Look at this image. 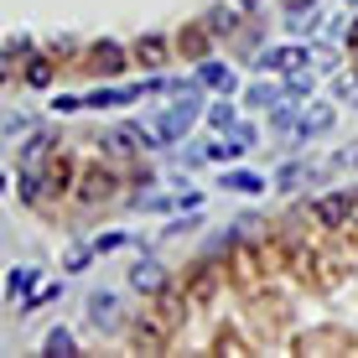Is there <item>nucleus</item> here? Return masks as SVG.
<instances>
[{
	"label": "nucleus",
	"mask_w": 358,
	"mask_h": 358,
	"mask_svg": "<svg viewBox=\"0 0 358 358\" xmlns=\"http://www.w3.org/2000/svg\"><path fill=\"white\" fill-rule=\"evenodd\" d=\"M348 234H358V187H348Z\"/></svg>",
	"instance_id": "e433bc0d"
},
{
	"label": "nucleus",
	"mask_w": 358,
	"mask_h": 358,
	"mask_svg": "<svg viewBox=\"0 0 358 358\" xmlns=\"http://www.w3.org/2000/svg\"><path fill=\"white\" fill-rule=\"evenodd\" d=\"M115 187H120V171L115 166H83L78 171V187H73V203H83V208H104V203H115Z\"/></svg>",
	"instance_id": "f03ea898"
},
{
	"label": "nucleus",
	"mask_w": 358,
	"mask_h": 358,
	"mask_svg": "<svg viewBox=\"0 0 358 358\" xmlns=\"http://www.w3.org/2000/svg\"><path fill=\"white\" fill-rule=\"evenodd\" d=\"M332 120H338V109H332V104H301V120H296V135H291V141H296V145L317 141V135L332 130Z\"/></svg>",
	"instance_id": "f8f14e48"
},
{
	"label": "nucleus",
	"mask_w": 358,
	"mask_h": 358,
	"mask_svg": "<svg viewBox=\"0 0 358 358\" xmlns=\"http://www.w3.org/2000/svg\"><path fill=\"white\" fill-rule=\"evenodd\" d=\"M203 27L213 36H239V6H234V0H218V6L203 16Z\"/></svg>",
	"instance_id": "6ab92c4d"
},
{
	"label": "nucleus",
	"mask_w": 358,
	"mask_h": 358,
	"mask_svg": "<svg viewBox=\"0 0 358 358\" xmlns=\"http://www.w3.org/2000/svg\"><path fill=\"white\" fill-rule=\"evenodd\" d=\"M224 265H229V275L239 280V286H255V280L270 270V265H265V250H260L255 239H239V244L224 255Z\"/></svg>",
	"instance_id": "39448f33"
},
{
	"label": "nucleus",
	"mask_w": 358,
	"mask_h": 358,
	"mask_svg": "<svg viewBox=\"0 0 358 358\" xmlns=\"http://www.w3.org/2000/svg\"><path fill=\"white\" fill-rule=\"evenodd\" d=\"M89 68L99 73V78L115 83L125 68H135V57H130V47H125V42H109V36H99V42L89 47Z\"/></svg>",
	"instance_id": "423d86ee"
},
{
	"label": "nucleus",
	"mask_w": 358,
	"mask_h": 358,
	"mask_svg": "<svg viewBox=\"0 0 358 358\" xmlns=\"http://www.w3.org/2000/svg\"><path fill=\"white\" fill-rule=\"evenodd\" d=\"M125 338H130L135 353H162L166 343H171V322L151 306V312H135V322L125 327Z\"/></svg>",
	"instance_id": "20e7f679"
},
{
	"label": "nucleus",
	"mask_w": 358,
	"mask_h": 358,
	"mask_svg": "<svg viewBox=\"0 0 358 358\" xmlns=\"http://www.w3.org/2000/svg\"><path fill=\"white\" fill-rule=\"evenodd\" d=\"M36 177H42V187H47L52 203H57V197H73V187H78V166H73V156L63 151V145L52 151V162L36 171Z\"/></svg>",
	"instance_id": "6e6552de"
},
{
	"label": "nucleus",
	"mask_w": 358,
	"mask_h": 358,
	"mask_svg": "<svg viewBox=\"0 0 358 358\" xmlns=\"http://www.w3.org/2000/svg\"><path fill=\"white\" fill-rule=\"evenodd\" d=\"M343 6H358V0H343Z\"/></svg>",
	"instance_id": "ea45409f"
},
{
	"label": "nucleus",
	"mask_w": 358,
	"mask_h": 358,
	"mask_svg": "<svg viewBox=\"0 0 358 358\" xmlns=\"http://www.w3.org/2000/svg\"><path fill=\"white\" fill-rule=\"evenodd\" d=\"M125 182H130V187H156V171H151V166H145V162H135Z\"/></svg>",
	"instance_id": "2f4dec72"
},
{
	"label": "nucleus",
	"mask_w": 358,
	"mask_h": 358,
	"mask_svg": "<svg viewBox=\"0 0 358 358\" xmlns=\"http://www.w3.org/2000/svg\"><path fill=\"white\" fill-rule=\"evenodd\" d=\"M218 187H224V192H239V197H255V192H265L270 187V182L260 177V171H218Z\"/></svg>",
	"instance_id": "a211bd4d"
},
{
	"label": "nucleus",
	"mask_w": 358,
	"mask_h": 358,
	"mask_svg": "<svg viewBox=\"0 0 358 358\" xmlns=\"http://www.w3.org/2000/svg\"><path fill=\"white\" fill-rule=\"evenodd\" d=\"M125 280H130V291L135 296H162V291H171V275H166V265L162 260H151V255H145V260H135L130 270H125Z\"/></svg>",
	"instance_id": "9d476101"
},
{
	"label": "nucleus",
	"mask_w": 358,
	"mask_h": 358,
	"mask_svg": "<svg viewBox=\"0 0 358 358\" xmlns=\"http://www.w3.org/2000/svg\"><path fill=\"white\" fill-rule=\"evenodd\" d=\"M125 244H130V234L115 229V234H104V239H94V250H99V255H115V250H125Z\"/></svg>",
	"instance_id": "c756f323"
},
{
	"label": "nucleus",
	"mask_w": 358,
	"mask_h": 358,
	"mask_svg": "<svg viewBox=\"0 0 358 358\" xmlns=\"http://www.w3.org/2000/svg\"><path fill=\"white\" fill-rule=\"evenodd\" d=\"M197 83H203L208 94H234V68L229 63H218V57H203V63H197Z\"/></svg>",
	"instance_id": "2eb2a0df"
},
{
	"label": "nucleus",
	"mask_w": 358,
	"mask_h": 358,
	"mask_svg": "<svg viewBox=\"0 0 358 358\" xmlns=\"http://www.w3.org/2000/svg\"><path fill=\"white\" fill-rule=\"evenodd\" d=\"M213 42H218V36L197 21V27H187V31L177 36V52L187 57V63H203V57H213Z\"/></svg>",
	"instance_id": "4468645a"
},
{
	"label": "nucleus",
	"mask_w": 358,
	"mask_h": 358,
	"mask_svg": "<svg viewBox=\"0 0 358 358\" xmlns=\"http://www.w3.org/2000/svg\"><path fill=\"white\" fill-rule=\"evenodd\" d=\"M156 135H162V145H177V141H187V130L197 125V104L192 99H182V104H166L162 115L151 120Z\"/></svg>",
	"instance_id": "1a4fd4ad"
},
{
	"label": "nucleus",
	"mask_w": 358,
	"mask_h": 358,
	"mask_svg": "<svg viewBox=\"0 0 358 358\" xmlns=\"http://www.w3.org/2000/svg\"><path fill=\"white\" fill-rule=\"evenodd\" d=\"M57 296H63V280H42V286H36L27 301H21V317L36 312V306H47V301H57Z\"/></svg>",
	"instance_id": "393cba45"
},
{
	"label": "nucleus",
	"mask_w": 358,
	"mask_h": 358,
	"mask_svg": "<svg viewBox=\"0 0 358 358\" xmlns=\"http://www.w3.org/2000/svg\"><path fill=\"white\" fill-rule=\"evenodd\" d=\"M343 47H348V52H358V21L348 27V36H343Z\"/></svg>",
	"instance_id": "4c0bfd02"
},
{
	"label": "nucleus",
	"mask_w": 358,
	"mask_h": 358,
	"mask_svg": "<svg viewBox=\"0 0 358 358\" xmlns=\"http://www.w3.org/2000/svg\"><path fill=\"white\" fill-rule=\"evenodd\" d=\"M130 57H135V68H145V73H162L171 63V36L162 31H145V36H135L130 42Z\"/></svg>",
	"instance_id": "9b49d317"
},
{
	"label": "nucleus",
	"mask_w": 358,
	"mask_h": 358,
	"mask_svg": "<svg viewBox=\"0 0 358 358\" xmlns=\"http://www.w3.org/2000/svg\"><path fill=\"white\" fill-rule=\"evenodd\" d=\"M203 120H208V130H213V135H229L234 125H239V115H234V104L224 94H218L213 104H203Z\"/></svg>",
	"instance_id": "412c9836"
},
{
	"label": "nucleus",
	"mask_w": 358,
	"mask_h": 358,
	"mask_svg": "<svg viewBox=\"0 0 358 358\" xmlns=\"http://www.w3.org/2000/svg\"><path fill=\"white\" fill-rule=\"evenodd\" d=\"M312 63V42H286V47H265L260 57H255V68L260 73H296V68H306Z\"/></svg>",
	"instance_id": "0eeeda50"
},
{
	"label": "nucleus",
	"mask_w": 358,
	"mask_h": 358,
	"mask_svg": "<svg viewBox=\"0 0 358 358\" xmlns=\"http://www.w3.org/2000/svg\"><path fill=\"white\" fill-rule=\"evenodd\" d=\"M36 286H42V270H36V265H16V270L6 275V301H16V306H21Z\"/></svg>",
	"instance_id": "f3484780"
},
{
	"label": "nucleus",
	"mask_w": 358,
	"mask_h": 358,
	"mask_svg": "<svg viewBox=\"0 0 358 358\" xmlns=\"http://www.w3.org/2000/svg\"><path fill=\"white\" fill-rule=\"evenodd\" d=\"M306 177H312V166H301V162H286V166L275 171V187H280V192H296V182H306Z\"/></svg>",
	"instance_id": "a878e982"
},
{
	"label": "nucleus",
	"mask_w": 358,
	"mask_h": 358,
	"mask_svg": "<svg viewBox=\"0 0 358 358\" xmlns=\"http://www.w3.org/2000/svg\"><path fill=\"white\" fill-rule=\"evenodd\" d=\"M224 270H229V265L218 260V255H203L197 265H187V270H182V280H177V286L187 291V301H192V306H208V301H218Z\"/></svg>",
	"instance_id": "f257e3e1"
},
{
	"label": "nucleus",
	"mask_w": 358,
	"mask_h": 358,
	"mask_svg": "<svg viewBox=\"0 0 358 358\" xmlns=\"http://www.w3.org/2000/svg\"><path fill=\"white\" fill-rule=\"evenodd\" d=\"M89 322H99L104 332L120 327V301H115V291H94V296H89Z\"/></svg>",
	"instance_id": "aec40b11"
},
{
	"label": "nucleus",
	"mask_w": 358,
	"mask_h": 358,
	"mask_svg": "<svg viewBox=\"0 0 358 358\" xmlns=\"http://www.w3.org/2000/svg\"><path fill=\"white\" fill-rule=\"evenodd\" d=\"M94 255H99V250H94V244H73V250L63 255V270H68V275H73V270H83V265H89V260H94Z\"/></svg>",
	"instance_id": "c85d7f7f"
},
{
	"label": "nucleus",
	"mask_w": 358,
	"mask_h": 358,
	"mask_svg": "<svg viewBox=\"0 0 358 358\" xmlns=\"http://www.w3.org/2000/svg\"><path fill=\"white\" fill-rule=\"evenodd\" d=\"M244 104H255V109L286 104V83H250V89H244Z\"/></svg>",
	"instance_id": "4be33fe9"
},
{
	"label": "nucleus",
	"mask_w": 358,
	"mask_h": 358,
	"mask_svg": "<svg viewBox=\"0 0 358 358\" xmlns=\"http://www.w3.org/2000/svg\"><path fill=\"white\" fill-rule=\"evenodd\" d=\"M27 130H31L27 115H6V141H16V135H27Z\"/></svg>",
	"instance_id": "72a5a7b5"
},
{
	"label": "nucleus",
	"mask_w": 358,
	"mask_h": 358,
	"mask_svg": "<svg viewBox=\"0 0 358 358\" xmlns=\"http://www.w3.org/2000/svg\"><path fill=\"white\" fill-rule=\"evenodd\" d=\"M301 218H312V224L327 229V234H343V229H348V187L322 192V197H306V203H301Z\"/></svg>",
	"instance_id": "7ed1b4c3"
},
{
	"label": "nucleus",
	"mask_w": 358,
	"mask_h": 358,
	"mask_svg": "<svg viewBox=\"0 0 358 358\" xmlns=\"http://www.w3.org/2000/svg\"><path fill=\"white\" fill-rule=\"evenodd\" d=\"M332 94H338V104H353L358 99V73H338V78H332Z\"/></svg>",
	"instance_id": "cd10ccee"
},
{
	"label": "nucleus",
	"mask_w": 358,
	"mask_h": 358,
	"mask_svg": "<svg viewBox=\"0 0 358 358\" xmlns=\"http://www.w3.org/2000/svg\"><path fill=\"white\" fill-rule=\"evenodd\" d=\"M73 109H83V99H73V94H57L52 99V115H73Z\"/></svg>",
	"instance_id": "c9c22d12"
},
{
	"label": "nucleus",
	"mask_w": 358,
	"mask_h": 358,
	"mask_svg": "<svg viewBox=\"0 0 358 358\" xmlns=\"http://www.w3.org/2000/svg\"><path fill=\"white\" fill-rule=\"evenodd\" d=\"M353 166H358V151H353Z\"/></svg>",
	"instance_id": "a19ab883"
},
{
	"label": "nucleus",
	"mask_w": 358,
	"mask_h": 358,
	"mask_svg": "<svg viewBox=\"0 0 358 358\" xmlns=\"http://www.w3.org/2000/svg\"><path fill=\"white\" fill-rule=\"evenodd\" d=\"M197 203H203V192H197L192 182H182V192H177V208H182V213H197Z\"/></svg>",
	"instance_id": "473e14b6"
},
{
	"label": "nucleus",
	"mask_w": 358,
	"mask_h": 358,
	"mask_svg": "<svg viewBox=\"0 0 358 358\" xmlns=\"http://www.w3.org/2000/svg\"><path fill=\"white\" fill-rule=\"evenodd\" d=\"M52 73H57L52 52H31L27 63H21V83H27V89H52Z\"/></svg>",
	"instance_id": "dca6fc26"
},
{
	"label": "nucleus",
	"mask_w": 358,
	"mask_h": 358,
	"mask_svg": "<svg viewBox=\"0 0 358 358\" xmlns=\"http://www.w3.org/2000/svg\"><path fill=\"white\" fill-rule=\"evenodd\" d=\"M52 151H57V135L52 130H31L27 145H21V171H42L52 162Z\"/></svg>",
	"instance_id": "ddd939ff"
},
{
	"label": "nucleus",
	"mask_w": 358,
	"mask_h": 358,
	"mask_svg": "<svg viewBox=\"0 0 358 358\" xmlns=\"http://www.w3.org/2000/svg\"><path fill=\"white\" fill-rule=\"evenodd\" d=\"M229 135H234V141H239V145H244V151H250V145H255V141H260V125H250V120H239V125H234Z\"/></svg>",
	"instance_id": "7c9ffc66"
},
{
	"label": "nucleus",
	"mask_w": 358,
	"mask_h": 358,
	"mask_svg": "<svg viewBox=\"0 0 358 358\" xmlns=\"http://www.w3.org/2000/svg\"><path fill=\"white\" fill-rule=\"evenodd\" d=\"M306 94H312V78H306V68L286 73V99H291V104H306Z\"/></svg>",
	"instance_id": "bb28decb"
},
{
	"label": "nucleus",
	"mask_w": 358,
	"mask_h": 358,
	"mask_svg": "<svg viewBox=\"0 0 358 358\" xmlns=\"http://www.w3.org/2000/svg\"><path fill=\"white\" fill-rule=\"evenodd\" d=\"M42 353H52V358H68V353H78V338H73L68 327H52L42 338Z\"/></svg>",
	"instance_id": "b1692460"
},
{
	"label": "nucleus",
	"mask_w": 358,
	"mask_h": 358,
	"mask_svg": "<svg viewBox=\"0 0 358 358\" xmlns=\"http://www.w3.org/2000/svg\"><path fill=\"white\" fill-rule=\"evenodd\" d=\"M203 156H208L213 166H229V162H239V156H244V145L234 141V135H213V141L203 145Z\"/></svg>",
	"instance_id": "5701e85b"
},
{
	"label": "nucleus",
	"mask_w": 358,
	"mask_h": 358,
	"mask_svg": "<svg viewBox=\"0 0 358 358\" xmlns=\"http://www.w3.org/2000/svg\"><path fill=\"white\" fill-rule=\"evenodd\" d=\"M234 6H239V10H260V0H234Z\"/></svg>",
	"instance_id": "58836bf2"
},
{
	"label": "nucleus",
	"mask_w": 358,
	"mask_h": 358,
	"mask_svg": "<svg viewBox=\"0 0 358 358\" xmlns=\"http://www.w3.org/2000/svg\"><path fill=\"white\" fill-rule=\"evenodd\" d=\"M73 47H78L73 36H52V42H47V52H52V57H73Z\"/></svg>",
	"instance_id": "f704fd0d"
}]
</instances>
